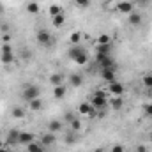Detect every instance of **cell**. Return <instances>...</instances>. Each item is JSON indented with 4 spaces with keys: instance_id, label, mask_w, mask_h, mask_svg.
<instances>
[{
    "instance_id": "9c48e42d",
    "label": "cell",
    "mask_w": 152,
    "mask_h": 152,
    "mask_svg": "<svg viewBox=\"0 0 152 152\" xmlns=\"http://www.w3.org/2000/svg\"><path fill=\"white\" fill-rule=\"evenodd\" d=\"M32 142H36L32 133H28V131H20V140H18V145L27 147V145H30Z\"/></svg>"
},
{
    "instance_id": "44dd1931",
    "label": "cell",
    "mask_w": 152,
    "mask_h": 152,
    "mask_svg": "<svg viewBox=\"0 0 152 152\" xmlns=\"http://www.w3.org/2000/svg\"><path fill=\"white\" fill-rule=\"evenodd\" d=\"M76 140H78V133L76 131H66L64 133V142L66 143H76Z\"/></svg>"
},
{
    "instance_id": "7402d4cb",
    "label": "cell",
    "mask_w": 152,
    "mask_h": 152,
    "mask_svg": "<svg viewBox=\"0 0 152 152\" xmlns=\"http://www.w3.org/2000/svg\"><path fill=\"white\" fill-rule=\"evenodd\" d=\"M27 152H46V147H42L41 142H32L30 145H27Z\"/></svg>"
},
{
    "instance_id": "60d3db41",
    "label": "cell",
    "mask_w": 152,
    "mask_h": 152,
    "mask_svg": "<svg viewBox=\"0 0 152 152\" xmlns=\"http://www.w3.org/2000/svg\"><path fill=\"white\" fill-rule=\"evenodd\" d=\"M0 152H9V149L7 147H0Z\"/></svg>"
},
{
    "instance_id": "7bdbcfd3",
    "label": "cell",
    "mask_w": 152,
    "mask_h": 152,
    "mask_svg": "<svg viewBox=\"0 0 152 152\" xmlns=\"http://www.w3.org/2000/svg\"><path fill=\"white\" fill-rule=\"evenodd\" d=\"M149 140H151V142H152V131H151V133H149Z\"/></svg>"
},
{
    "instance_id": "4316f807",
    "label": "cell",
    "mask_w": 152,
    "mask_h": 152,
    "mask_svg": "<svg viewBox=\"0 0 152 152\" xmlns=\"http://www.w3.org/2000/svg\"><path fill=\"white\" fill-rule=\"evenodd\" d=\"M69 129L80 133V131H81V120H80V118H75L73 122H69Z\"/></svg>"
},
{
    "instance_id": "f35d334b",
    "label": "cell",
    "mask_w": 152,
    "mask_h": 152,
    "mask_svg": "<svg viewBox=\"0 0 152 152\" xmlns=\"http://www.w3.org/2000/svg\"><path fill=\"white\" fill-rule=\"evenodd\" d=\"M136 2H138V4H143V5H147V2H149V0H136Z\"/></svg>"
},
{
    "instance_id": "f1b7e54d",
    "label": "cell",
    "mask_w": 152,
    "mask_h": 152,
    "mask_svg": "<svg viewBox=\"0 0 152 152\" xmlns=\"http://www.w3.org/2000/svg\"><path fill=\"white\" fill-rule=\"evenodd\" d=\"M110 42H112V37H110L108 34H101V36L97 37V44H103V46H104V44H110Z\"/></svg>"
},
{
    "instance_id": "d6a6232c",
    "label": "cell",
    "mask_w": 152,
    "mask_h": 152,
    "mask_svg": "<svg viewBox=\"0 0 152 152\" xmlns=\"http://www.w3.org/2000/svg\"><path fill=\"white\" fill-rule=\"evenodd\" d=\"M75 4L80 7V9H87V7H90V0H75Z\"/></svg>"
},
{
    "instance_id": "7c38bea8",
    "label": "cell",
    "mask_w": 152,
    "mask_h": 152,
    "mask_svg": "<svg viewBox=\"0 0 152 152\" xmlns=\"http://www.w3.org/2000/svg\"><path fill=\"white\" fill-rule=\"evenodd\" d=\"M108 90H110V94H113V96H117V97H120L122 94H124V85L120 83V81H112L110 83V87H108Z\"/></svg>"
},
{
    "instance_id": "ab89813d",
    "label": "cell",
    "mask_w": 152,
    "mask_h": 152,
    "mask_svg": "<svg viewBox=\"0 0 152 152\" xmlns=\"http://www.w3.org/2000/svg\"><path fill=\"white\" fill-rule=\"evenodd\" d=\"M4 12H5V7H4V5L0 4V14H4Z\"/></svg>"
},
{
    "instance_id": "277c9868",
    "label": "cell",
    "mask_w": 152,
    "mask_h": 152,
    "mask_svg": "<svg viewBox=\"0 0 152 152\" xmlns=\"http://www.w3.org/2000/svg\"><path fill=\"white\" fill-rule=\"evenodd\" d=\"M36 41H37V44L44 46V48H50V46L53 44V37H51V34H50L46 28L37 30V34H36Z\"/></svg>"
},
{
    "instance_id": "30bf717a",
    "label": "cell",
    "mask_w": 152,
    "mask_h": 152,
    "mask_svg": "<svg viewBox=\"0 0 152 152\" xmlns=\"http://www.w3.org/2000/svg\"><path fill=\"white\" fill-rule=\"evenodd\" d=\"M18 140H20V131L18 129H11L7 133V138H5V147L7 145H18Z\"/></svg>"
},
{
    "instance_id": "1f68e13d",
    "label": "cell",
    "mask_w": 152,
    "mask_h": 152,
    "mask_svg": "<svg viewBox=\"0 0 152 152\" xmlns=\"http://www.w3.org/2000/svg\"><path fill=\"white\" fill-rule=\"evenodd\" d=\"M69 41H71V44H80V41H81V32H73L71 37H69Z\"/></svg>"
},
{
    "instance_id": "52a82bcc",
    "label": "cell",
    "mask_w": 152,
    "mask_h": 152,
    "mask_svg": "<svg viewBox=\"0 0 152 152\" xmlns=\"http://www.w3.org/2000/svg\"><path fill=\"white\" fill-rule=\"evenodd\" d=\"M78 115H83V117H94V115H96V110L92 108L90 103L83 101V103H80V106H78Z\"/></svg>"
},
{
    "instance_id": "cb8c5ba5",
    "label": "cell",
    "mask_w": 152,
    "mask_h": 152,
    "mask_svg": "<svg viewBox=\"0 0 152 152\" xmlns=\"http://www.w3.org/2000/svg\"><path fill=\"white\" fill-rule=\"evenodd\" d=\"M28 108H30L32 112H39V110L42 108V101H41V97L34 99V101H30V103H28Z\"/></svg>"
},
{
    "instance_id": "8fae6325",
    "label": "cell",
    "mask_w": 152,
    "mask_h": 152,
    "mask_svg": "<svg viewBox=\"0 0 152 152\" xmlns=\"http://www.w3.org/2000/svg\"><path fill=\"white\" fill-rule=\"evenodd\" d=\"M55 142H57V136L53 134V133H44L42 136H41V143H42V147H53L55 145Z\"/></svg>"
},
{
    "instance_id": "5b68a950",
    "label": "cell",
    "mask_w": 152,
    "mask_h": 152,
    "mask_svg": "<svg viewBox=\"0 0 152 152\" xmlns=\"http://www.w3.org/2000/svg\"><path fill=\"white\" fill-rule=\"evenodd\" d=\"M62 131H64V120L62 118H53V120L48 122V133L57 134V133H62Z\"/></svg>"
},
{
    "instance_id": "d590c367",
    "label": "cell",
    "mask_w": 152,
    "mask_h": 152,
    "mask_svg": "<svg viewBox=\"0 0 152 152\" xmlns=\"http://www.w3.org/2000/svg\"><path fill=\"white\" fill-rule=\"evenodd\" d=\"M112 152H126V151H124V147H122V145H118V143H117V145L112 147Z\"/></svg>"
},
{
    "instance_id": "d6986e66",
    "label": "cell",
    "mask_w": 152,
    "mask_h": 152,
    "mask_svg": "<svg viewBox=\"0 0 152 152\" xmlns=\"http://www.w3.org/2000/svg\"><path fill=\"white\" fill-rule=\"evenodd\" d=\"M14 60H16V57H14V53H12V51H2V62H4L5 66L14 64Z\"/></svg>"
},
{
    "instance_id": "b9f144b4",
    "label": "cell",
    "mask_w": 152,
    "mask_h": 152,
    "mask_svg": "<svg viewBox=\"0 0 152 152\" xmlns=\"http://www.w3.org/2000/svg\"><path fill=\"white\" fill-rule=\"evenodd\" d=\"M0 147H5V142H4L2 138H0Z\"/></svg>"
},
{
    "instance_id": "5bb4252c",
    "label": "cell",
    "mask_w": 152,
    "mask_h": 152,
    "mask_svg": "<svg viewBox=\"0 0 152 152\" xmlns=\"http://www.w3.org/2000/svg\"><path fill=\"white\" fill-rule=\"evenodd\" d=\"M66 94H67L66 85H55V87H53V97H55V99H64Z\"/></svg>"
},
{
    "instance_id": "74e56055",
    "label": "cell",
    "mask_w": 152,
    "mask_h": 152,
    "mask_svg": "<svg viewBox=\"0 0 152 152\" xmlns=\"http://www.w3.org/2000/svg\"><path fill=\"white\" fill-rule=\"evenodd\" d=\"M2 39H4V42H9L11 36H9V34H4V36H2Z\"/></svg>"
},
{
    "instance_id": "484cf974",
    "label": "cell",
    "mask_w": 152,
    "mask_h": 152,
    "mask_svg": "<svg viewBox=\"0 0 152 152\" xmlns=\"http://www.w3.org/2000/svg\"><path fill=\"white\" fill-rule=\"evenodd\" d=\"M110 104H112V108H113V110H120V108H122V104H124V101H122V97H117V96H115L113 99L110 101Z\"/></svg>"
},
{
    "instance_id": "4dcf8cb0",
    "label": "cell",
    "mask_w": 152,
    "mask_h": 152,
    "mask_svg": "<svg viewBox=\"0 0 152 152\" xmlns=\"http://www.w3.org/2000/svg\"><path fill=\"white\" fill-rule=\"evenodd\" d=\"M75 118H76V113H75V112H66V113H64V117H62V120H64L66 124L73 122Z\"/></svg>"
},
{
    "instance_id": "83f0119b",
    "label": "cell",
    "mask_w": 152,
    "mask_h": 152,
    "mask_svg": "<svg viewBox=\"0 0 152 152\" xmlns=\"http://www.w3.org/2000/svg\"><path fill=\"white\" fill-rule=\"evenodd\" d=\"M97 55H110V44H97Z\"/></svg>"
},
{
    "instance_id": "ba28073f",
    "label": "cell",
    "mask_w": 152,
    "mask_h": 152,
    "mask_svg": "<svg viewBox=\"0 0 152 152\" xmlns=\"http://www.w3.org/2000/svg\"><path fill=\"white\" fill-rule=\"evenodd\" d=\"M117 11L129 16V14L134 11V5H133V2H129V0H120V2L117 4Z\"/></svg>"
},
{
    "instance_id": "6da1fadb",
    "label": "cell",
    "mask_w": 152,
    "mask_h": 152,
    "mask_svg": "<svg viewBox=\"0 0 152 152\" xmlns=\"http://www.w3.org/2000/svg\"><path fill=\"white\" fill-rule=\"evenodd\" d=\"M67 57L78 64V66H85L87 62H88V53L85 51V48L83 46H80V44H71V48L67 50Z\"/></svg>"
},
{
    "instance_id": "e0dca14e",
    "label": "cell",
    "mask_w": 152,
    "mask_h": 152,
    "mask_svg": "<svg viewBox=\"0 0 152 152\" xmlns=\"http://www.w3.org/2000/svg\"><path fill=\"white\" fill-rule=\"evenodd\" d=\"M25 115H27V112H25V108L23 106H14L12 110H11V117L12 118H25Z\"/></svg>"
},
{
    "instance_id": "4fadbf2b",
    "label": "cell",
    "mask_w": 152,
    "mask_h": 152,
    "mask_svg": "<svg viewBox=\"0 0 152 152\" xmlns=\"http://www.w3.org/2000/svg\"><path fill=\"white\" fill-rule=\"evenodd\" d=\"M101 78L104 80V81H108V83H112L115 81L117 78H115V67H108V69H101Z\"/></svg>"
},
{
    "instance_id": "e575fe53",
    "label": "cell",
    "mask_w": 152,
    "mask_h": 152,
    "mask_svg": "<svg viewBox=\"0 0 152 152\" xmlns=\"http://www.w3.org/2000/svg\"><path fill=\"white\" fill-rule=\"evenodd\" d=\"M143 112H145L147 117H152V103H149V104H145V106H143Z\"/></svg>"
},
{
    "instance_id": "7a4b0ae2",
    "label": "cell",
    "mask_w": 152,
    "mask_h": 152,
    "mask_svg": "<svg viewBox=\"0 0 152 152\" xmlns=\"http://www.w3.org/2000/svg\"><path fill=\"white\" fill-rule=\"evenodd\" d=\"M88 103L92 104V108H94L96 112H103V110H104V108L110 104V101H108V97H106V94H104L103 90H97V92H94Z\"/></svg>"
},
{
    "instance_id": "ac0fdd59",
    "label": "cell",
    "mask_w": 152,
    "mask_h": 152,
    "mask_svg": "<svg viewBox=\"0 0 152 152\" xmlns=\"http://www.w3.org/2000/svg\"><path fill=\"white\" fill-rule=\"evenodd\" d=\"M142 14L140 12H136V11H133L131 14H129V25H133V27H138L140 23H142Z\"/></svg>"
},
{
    "instance_id": "9a60e30c",
    "label": "cell",
    "mask_w": 152,
    "mask_h": 152,
    "mask_svg": "<svg viewBox=\"0 0 152 152\" xmlns=\"http://www.w3.org/2000/svg\"><path fill=\"white\" fill-rule=\"evenodd\" d=\"M67 78H69V85H71V87H76V88H78V87L83 85V76L80 75V73H73V75L67 76Z\"/></svg>"
},
{
    "instance_id": "8992f818",
    "label": "cell",
    "mask_w": 152,
    "mask_h": 152,
    "mask_svg": "<svg viewBox=\"0 0 152 152\" xmlns=\"http://www.w3.org/2000/svg\"><path fill=\"white\" fill-rule=\"evenodd\" d=\"M101 69H108V67H115V60L112 55H96Z\"/></svg>"
},
{
    "instance_id": "f546056e",
    "label": "cell",
    "mask_w": 152,
    "mask_h": 152,
    "mask_svg": "<svg viewBox=\"0 0 152 152\" xmlns=\"http://www.w3.org/2000/svg\"><path fill=\"white\" fill-rule=\"evenodd\" d=\"M60 12H64L60 5H57V4H53V5L50 7V16H51V18H53V16H57V14H60Z\"/></svg>"
},
{
    "instance_id": "2e32d148",
    "label": "cell",
    "mask_w": 152,
    "mask_h": 152,
    "mask_svg": "<svg viewBox=\"0 0 152 152\" xmlns=\"http://www.w3.org/2000/svg\"><path fill=\"white\" fill-rule=\"evenodd\" d=\"M64 81H66V75H62V73H53L50 76V83L53 87L55 85H64Z\"/></svg>"
},
{
    "instance_id": "836d02e7",
    "label": "cell",
    "mask_w": 152,
    "mask_h": 152,
    "mask_svg": "<svg viewBox=\"0 0 152 152\" xmlns=\"http://www.w3.org/2000/svg\"><path fill=\"white\" fill-rule=\"evenodd\" d=\"M143 85L152 90V75H145L143 76Z\"/></svg>"
},
{
    "instance_id": "ee69618b",
    "label": "cell",
    "mask_w": 152,
    "mask_h": 152,
    "mask_svg": "<svg viewBox=\"0 0 152 152\" xmlns=\"http://www.w3.org/2000/svg\"><path fill=\"white\" fill-rule=\"evenodd\" d=\"M147 152H149V151H147Z\"/></svg>"
},
{
    "instance_id": "8d00e7d4",
    "label": "cell",
    "mask_w": 152,
    "mask_h": 152,
    "mask_svg": "<svg viewBox=\"0 0 152 152\" xmlns=\"http://www.w3.org/2000/svg\"><path fill=\"white\" fill-rule=\"evenodd\" d=\"M136 152H147V147L145 145H138L136 147Z\"/></svg>"
},
{
    "instance_id": "d4e9b609",
    "label": "cell",
    "mask_w": 152,
    "mask_h": 152,
    "mask_svg": "<svg viewBox=\"0 0 152 152\" xmlns=\"http://www.w3.org/2000/svg\"><path fill=\"white\" fill-rule=\"evenodd\" d=\"M39 9H41V7H39V4L36 2V0H34V2H28V4H27V11H28L30 14H37Z\"/></svg>"
},
{
    "instance_id": "603a6c76",
    "label": "cell",
    "mask_w": 152,
    "mask_h": 152,
    "mask_svg": "<svg viewBox=\"0 0 152 152\" xmlns=\"http://www.w3.org/2000/svg\"><path fill=\"white\" fill-rule=\"evenodd\" d=\"M64 21H66V14H64V12H60V14H57V16L51 18V23H53L55 27H62Z\"/></svg>"
},
{
    "instance_id": "ffe728a7",
    "label": "cell",
    "mask_w": 152,
    "mask_h": 152,
    "mask_svg": "<svg viewBox=\"0 0 152 152\" xmlns=\"http://www.w3.org/2000/svg\"><path fill=\"white\" fill-rule=\"evenodd\" d=\"M30 58H32V51H30L27 46L20 48V60H23V62H30Z\"/></svg>"
},
{
    "instance_id": "3957f363",
    "label": "cell",
    "mask_w": 152,
    "mask_h": 152,
    "mask_svg": "<svg viewBox=\"0 0 152 152\" xmlns=\"http://www.w3.org/2000/svg\"><path fill=\"white\" fill-rule=\"evenodd\" d=\"M39 96H41V90H39L37 85H34V83H28V85H25V87L21 88V99L27 101V103L37 99Z\"/></svg>"
}]
</instances>
